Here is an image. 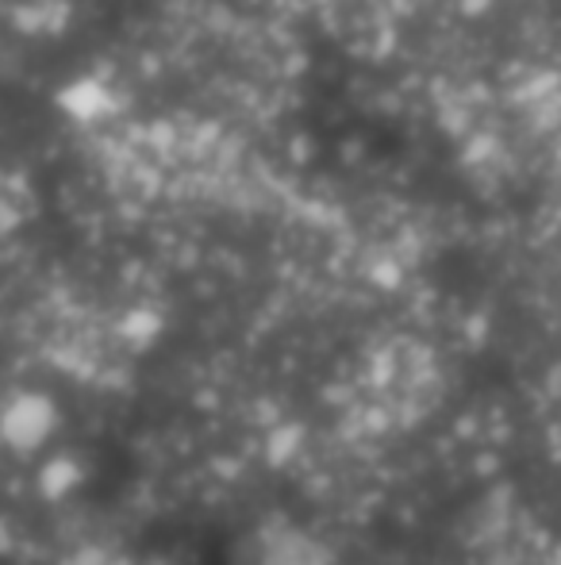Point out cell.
I'll return each instance as SVG.
<instances>
[{
  "mask_svg": "<svg viewBox=\"0 0 561 565\" xmlns=\"http://www.w3.org/2000/svg\"><path fill=\"white\" fill-rule=\"evenodd\" d=\"M62 108H69L77 119H89V116H100L105 113L112 100H108V93L100 89L97 82H77V85H69L66 93H62Z\"/></svg>",
  "mask_w": 561,
  "mask_h": 565,
  "instance_id": "6da1fadb",
  "label": "cell"
}]
</instances>
